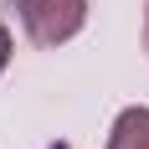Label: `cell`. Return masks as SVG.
<instances>
[{"mask_svg":"<svg viewBox=\"0 0 149 149\" xmlns=\"http://www.w3.org/2000/svg\"><path fill=\"white\" fill-rule=\"evenodd\" d=\"M26 41L41 52H57L88 26V0H15Z\"/></svg>","mask_w":149,"mask_h":149,"instance_id":"6da1fadb","label":"cell"},{"mask_svg":"<svg viewBox=\"0 0 149 149\" xmlns=\"http://www.w3.org/2000/svg\"><path fill=\"white\" fill-rule=\"evenodd\" d=\"M103 149H149V103H129L118 118L108 123Z\"/></svg>","mask_w":149,"mask_h":149,"instance_id":"7a4b0ae2","label":"cell"},{"mask_svg":"<svg viewBox=\"0 0 149 149\" xmlns=\"http://www.w3.org/2000/svg\"><path fill=\"white\" fill-rule=\"evenodd\" d=\"M5 62H10V31H5V21H0V72H5Z\"/></svg>","mask_w":149,"mask_h":149,"instance_id":"3957f363","label":"cell"},{"mask_svg":"<svg viewBox=\"0 0 149 149\" xmlns=\"http://www.w3.org/2000/svg\"><path fill=\"white\" fill-rule=\"evenodd\" d=\"M139 41H144V57H149V5H144V26H139Z\"/></svg>","mask_w":149,"mask_h":149,"instance_id":"277c9868","label":"cell"}]
</instances>
